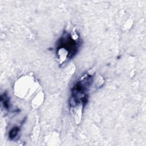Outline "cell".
Segmentation results:
<instances>
[{
    "label": "cell",
    "mask_w": 146,
    "mask_h": 146,
    "mask_svg": "<svg viewBox=\"0 0 146 146\" xmlns=\"http://www.w3.org/2000/svg\"><path fill=\"white\" fill-rule=\"evenodd\" d=\"M67 33H64L58 41V50L64 49L67 51V58H72L78 51V43Z\"/></svg>",
    "instance_id": "1"
},
{
    "label": "cell",
    "mask_w": 146,
    "mask_h": 146,
    "mask_svg": "<svg viewBox=\"0 0 146 146\" xmlns=\"http://www.w3.org/2000/svg\"><path fill=\"white\" fill-rule=\"evenodd\" d=\"M18 132H19V127H13L9 132V137L11 139H13L18 135Z\"/></svg>",
    "instance_id": "2"
}]
</instances>
